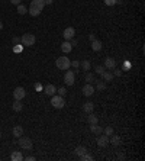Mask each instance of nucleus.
I'll use <instances>...</instances> for the list:
<instances>
[{
	"label": "nucleus",
	"instance_id": "obj_34",
	"mask_svg": "<svg viewBox=\"0 0 145 161\" xmlns=\"http://www.w3.org/2000/svg\"><path fill=\"white\" fill-rule=\"evenodd\" d=\"M71 67H74V68H79V67H80V61H79V60L71 61Z\"/></svg>",
	"mask_w": 145,
	"mask_h": 161
},
{
	"label": "nucleus",
	"instance_id": "obj_1",
	"mask_svg": "<svg viewBox=\"0 0 145 161\" xmlns=\"http://www.w3.org/2000/svg\"><path fill=\"white\" fill-rule=\"evenodd\" d=\"M55 65L58 70H68V68L71 67V61H70V58H67V57H58L55 61Z\"/></svg>",
	"mask_w": 145,
	"mask_h": 161
},
{
	"label": "nucleus",
	"instance_id": "obj_20",
	"mask_svg": "<svg viewBox=\"0 0 145 161\" xmlns=\"http://www.w3.org/2000/svg\"><path fill=\"white\" fill-rule=\"evenodd\" d=\"M93 107H94V105H93L91 102H86L84 106H83V110H84L86 113H91L93 112Z\"/></svg>",
	"mask_w": 145,
	"mask_h": 161
},
{
	"label": "nucleus",
	"instance_id": "obj_26",
	"mask_svg": "<svg viewBox=\"0 0 145 161\" xmlns=\"http://www.w3.org/2000/svg\"><path fill=\"white\" fill-rule=\"evenodd\" d=\"M17 13L19 15H25V13H28V9L25 8L23 5H17Z\"/></svg>",
	"mask_w": 145,
	"mask_h": 161
},
{
	"label": "nucleus",
	"instance_id": "obj_19",
	"mask_svg": "<svg viewBox=\"0 0 145 161\" xmlns=\"http://www.w3.org/2000/svg\"><path fill=\"white\" fill-rule=\"evenodd\" d=\"M90 129H91V132H93V134H96V135H100V134L103 132V128H100L97 123H94V125H90Z\"/></svg>",
	"mask_w": 145,
	"mask_h": 161
},
{
	"label": "nucleus",
	"instance_id": "obj_35",
	"mask_svg": "<svg viewBox=\"0 0 145 161\" xmlns=\"http://www.w3.org/2000/svg\"><path fill=\"white\" fill-rule=\"evenodd\" d=\"M113 70H115V68H113ZM113 76L119 77V76H122V71H121V70H115V71H113Z\"/></svg>",
	"mask_w": 145,
	"mask_h": 161
},
{
	"label": "nucleus",
	"instance_id": "obj_23",
	"mask_svg": "<svg viewBox=\"0 0 145 161\" xmlns=\"http://www.w3.org/2000/svg\"><path fill=\"white\" fill-rule=\"evenodd\" d=\"M74 153H76V155H77V157H81V155H83V154H86L87 153V148H86V147H77V148H76V151H74Z\"/></svg>",
	"mask_w": 145,
	"mask_h": 161
},
{
	"label": "nucleus",
	"instance_id": "obj_14",
	"mask_svg": "<svg viewBox=\"0 0 145 161\" xmlns=\"http://www.w3.org/2000/svg\"><path fill=\"white\" fill-rule=\"evenodd\" d=\"M112 138H109V142H112L113 144V147H119L121 145V137L119 135H110Z\"/></svg>",
	"mask_w": 145,
	"mask_h": 161
},
{
	"label": "nucleus",
	"instance_id": "obj_25",
	"mask_svg": "<svg viewBox=\"0 0 145 161\" xmlns=\"http://www.w3.org/2000/svg\"><path fill=\"white\" fill-rule=\"evenodd\" d=\"M86 81H87V83H90V84H93V83H94V74H93V73H87V74H86Z\"/></svg>",
	"mask_w": 145,
	"mask_h": 161
},
{
	"label": "nucleus",
	"instance_id": "obj_10",
	"mask_svg": "<svg viewBox=\"0 0 145 161\" xmlns=\"http://www.w3.org/2000/svg\"><path fill=\"white\" fill-rule=\"evenodd\" d=\"M44 93L47 94V96H54L57 93V87L54 84H47L45 86V89H44Z\"/></svg>",
	"mask_w": 145,
	"mask_h": 161
},
{
	"label": "nucleus",
	"instance_id": "obj_6",
	"mask_svg": "<svg viewBox=\"0 0 145 161\" xmlns=\"http://www.w3.org/2000/svg\"><path fill=\"white\" fill-rule=\"evenodd\" d=\"M25 96H26V91H25L23 87H16V89L13 90V97H15V100H22Z\"/></svg>",
	"mask_w": 145,
	"mask_h": 161
},
{
	"label": "nucleus",
	"instance_id": "obj_18",
	"mask_svg": "<svg viewBox=\"0 0 145 161\" xmlns=\"http://www.w3.org/2000/svg\"><path fill=\"white\" fill-rule=\"evenodd\" d=\"M13 135H15L16 138L22 137V135H23V128H22L20 125H17V126H15V128H13Z\"/></svg>",
	"mask_w": 145,
	"mask_h": 161
},
{
	"label": "nucleus",
	"instance_id": "obj_8",
	"mask_svg": "<svg viewBox=\"0 0 145 161\" xmlns=\"http://www.w3.org/2000/svg\"><path fill=\"white\" fill-rule=\"evenodd\" d=\"M83 94L87 96V97H90L91 94H94V87H93V84H90V83L84 84V87H83Z\"/></svg>",
	"mask_w": 145,
	"mask_h": 161
},
{
	"label": "nucleus",
	"instance_id": "obj_27",
	"mask_svg": "<svg viewBox=\"0 0 145 161\" xmlns=\"http://www.w3.org/2000/svg\"><path fill=\"white\" fill-rule=\"evenodd\" d=\"M80 65L83 67V70H86V71H89L90 70V61H87V60H84V61H81Z\"/></svg>",
	"mask_w": 145,
	"mask_h": 161
},
{
	"label": "nucleus",
	"instance_id": "obj_9",
	"mask_svg": "<svg viewBox=\"0 0 145 161\" xmlns=\"http://www.w3.org/2000/svg\"><path fill=\"white\" fill-rule=\"evenodd\" d=\"M97 145L100 147V148H105L109 145V137L107 135H102V137L97 138Z\"/></svg>",
	"mask_w": 145,
	"mask_h": 161
},
{
	"label": "nucleus",
	"instance_id": "obj_43",
	"mask_svg": "<svg viewBox=\"0 0 145 161\" xmlns=\"http://www.w3.org/2000/svg\"><path fill=\"white\" fill-rule=\"evenodd\" d=\"M0 138H2V132H0Z\"/></svg>",
	"mask_w": 145,
	"mask_h": 161
},
{
	"label": "nucleus",
	"instance_id": "obj_13",
	"mask_svg": "<svg viewBox=\"0 0 145 161\" xmlns=\"http://www.w3.org/2000/svg\"><path fill=\"white\" fill-rule=\"evenodd\" d=\"M10 160L12 161H22L23 160V155L20 151H13V153L10 154Z\"/></svg>",
	"mask_w": 145,
	"mask_h": 161
},
{
	"label": "nucleus",
	"instance_id": "obj_15",
	"mask_svg": "<svg viewBox=\"0 0 145 161\" xmlns=\"http://www.w3.org/2000/svg\"><path fill=\"white\" fill-rule=\"evenodd\" d=\"M102 41H99V39H94V41H91V49L93 51H100L102 49Z\"/></svg>",
	"mask_w": 145,
	"mask_h": 161
},
{
	"label": "nucleus",
	"instance_id": "obj_22",
	"mask_svg": "<svg viewBox=\"0 0 145 161\" xmlns=\"http://www.w3.org/2000/svg\"><path fill=\"white\" fill-rule=\"evenodd\" d=\"M41 12H42L41 9H38V8H33V6H31V8H29V12H28V13H29L31 16H39V15H41Z\"/></svg>",
	"mask_w": 145,
	"mask_h": 161
},
{
	"label": "nucleus",
	"instance_id": "obj_21",
	"mask_svg": "<svg viewBox=\"0 0 145 161\" xmlns=\"http://www.w3.org/2000/svg\"><path fill=\"white\" fill-rule=\"evenodd\" d=\"M87 122H89L90 125H94V123L99 122V118H97L96 115H93V112H91V113H89V116H87Z\"/></svg>",
	"mask_w": 145,
	"mask_h": 161
},
{
	"label": "nucleus",
	"instance_id": "obj_3",
	"mask_svg": "<svg viewBox=\"0 0 145 161\" xmlns=\"http://www.w3.org/2000/svg\"><path fill=\"white\" fill-rule=\"evenodd\" d=\"M20 42L23 44L25 47H32L33 44L36 42V38H35V35L31 32L25 33V35H22V38H20Z\"/></svg>",
	"mask_w": 145,
	"mask_h": 161
},
{
	"label": "nucleus",
	"instance_id": "obj_32",
	"mask_svg": "<svg viewBox=\"0 0 145 161\" xmlns=\"http://www.w3.org/2000/svg\"><path fill=\"white\" fill-rule=\"evenodd\" d=\"M103 2H105L106 6H115L118 3V0H103Z\"/></svg>",
	"mask_w": 145,
	"mask_h": 161
},
{
	"label": "nucleus",
	"instance_id": "obj_24",
	"mask_svg": "<svg viewBox=\"0 0 145 161\" xmlns=\"http://www.w3.org/2000/svg\"><path fill=\"white\" fill-rule=\"evenodd\" d=\"M102 77H103V80H105V81H110L113 79V73L106 71V70H105V73L102 74Z\"/></svg>",
	"mask_w": 145,
	"mask_h": 161
},
{
	"label": "nucleus",
	"instance_id": "obj_33",
	"mask_svg": "<svg viewBox=\"0 0 145 161\" xmlns=\"http://www.w3.org/2000/svg\"><path fill=\"white\" fill-rule=\"evenodd\" d=\"M105 70H106V68H105V67H102V65H97V67H96V73H97V74H100V76L105 73Z\"/></svg>",
	"mask_w": 145,
	"mask_h": 161
},
{
	"label": "nucleus",
	"instance_id": "obj_28",
	"mask_svg": "<svg viewBox=\"0 0 145 161\" xmlns=\"http://www.w3.org/2000/svg\"><path fill=\"white\" fill-rule=\"evenodd\" d=\"M80 160L81 161H91V160H93V155H91V154H87V153H86V154H83V155L80 157Z\"/></svg>",
	"mask_w": 145,
	"mask_h": 161
},
{
	"label": "nucleus",
	"instance_id": "obj_16",
	"mask_svg": "<svg viewBox=\"0 0 145 161\" xmlns=\"http://www.w3.org/2000/svg\"><path fill=\"white\" fill-rule=\"evenodd\" d=\"M31 6H33V8H38V9H42L45 8V3H44V0H32L31 2Z\"/></svg>",
	"mask_w": 145,
	"mask_h": 161
},
{
	"label": "nucleus",
	"instance_id": "obj_11",
	"mask_svg": "<svg viewBox=\"0 0 145 161\" xmlns=\"http://www.w3.org/2000/svg\"><path fill=\"white\" fill-rule=\"evenodd\" d=\"M116 67V61L113 60V58H110V57H107L105 60V68H107V70H113Z\"/></svg>",
	"mask_w": 145,
	"mask_h": 161
},
{
	"label": "nucleus",
	"instance_id": "obj_42",
	"mask_svg": "<svg viewBox=\"0 0 145 161\" xmlns=\"http://www.w3.org/2000/svg\"><path fill=\"white\" fill-rule=\"evenodd\" d=\"M2 29H3V23L0 22V31H2Z\"/></svg>",
	"mask_w": 145,
	"mask_h": 161
},
{
	"label": "nucleus",
	"instance_id": "obj_37",
	"mask_svg": "<svg viewBox=\"0 0 145 161\" xmlns=\"http://www.w3.org/2000/svg\"><path fill=\"white\" fill-rule=\"evenodd\" d=\"M25 160H28V161H35V157H33V155H29V157H26Z\"/></svg>",
	"mask_w": 145,
	"mask_h": 161
},
{
	"label": "nucleus",
	"instance_id": "obj_38",
	"mask_svg": "<svg viewBox=\"0 0 145 161\" xmlns=\"http://www.w3.org/2000/svg\"><path fill=\"white\" fill-rule=\"evenodd\" d=\"M10 3H13V5H20V0H10Z\"/></svg>",
	"mask_w": 145,
	"mask_h": 161
},
{
	"label": "nucleus",
	"instance_id": "obj_12",
	"mask_svg": "<svg viewBox=\"0 0 145 161\" xmlns=\"http://www.w3.org/2000/svg\"><path fill=\"white\" fill-rule=\"evenodd\" d=\"M71 49H72V45L70 44V41H65V42L61 44V51H63V52L68 54V52H71Z\"/></svg>",
	"mask_w": 145,
	"mask_h": 161
},
{
	"label": "nucleus",
	"instance_id": "obj_39",
	"mask_svg": "<svg viewBox=\"0 0 145 161\" xmlns=\"http://www.w3.org/2000/svg\"><path fill=\"white\" fill-rule=\"evenodd\" d=\"M89 39H90V42H91V41H94V39H96V36H94L93 33H90V35H89Z\"/></svg>",
	"mask_w": 145,
	"mask_h": 161
},
{
	"label": "nucleus",
	"instance_id": "obj_40",
	"mask_svg": "<svg viewBox=\"0 0 145 161\" xmlns=\"http://www.w3.org/2000/svg\"><path fill=\"white\" fill-rule=\"evenodd\" d=\"M15 47H16V48H15V51H22V47H20V45H15Z\"/></svg>",
	"mask_w": 145,
	"mask_h": 161
},
{
	"label": "nucleus",
	"instance_id": "obj_4",
	"mask_svg": "<svg viewBox=\"0 0 145 161\" xmlns=\"http://www.w3.org/2000/svg\"><path fill=\"white\" fill-rule=\"evenodd\" d=\"M19 145H20V148H23V150H32V139L31 138H28V137H19Z\"/></svg>",
	"mask_w": 145,
	"mask_h": 161
},
{
	"label": "nucleus",
	"instance_id": "obj_2",
	"mask_svg": "<svg viewBox=\"0 0 145 161\" xmlns=\"http://www.w3.org/2000/svg\"><path fill=\"white\" fill-rule=\"evenodd\" d=\"M51 105L54 106L55 109H63L65 106V99L63 96L54 94V96H51Z\"/></svg>",
	"mask_w": 145,
	"mask_h": 161
},
{
	"label": "nucleus",
	"instance_id": "obj_17",
	"mask_svg": "<svg viewBox=\"0 0 145 161\" xmlns=\"http://www.w3.org/2000/svg\"><path fill=\"white\" fill-rule=\"evenodd\" d=\"M22 107H23L22 100H15V102H13V105H12V109H13L15 112H20V110H22Z\"/></svg>",
	"mask_w": 145,
	"mask_h": 161
},
{
	"label": "nucleus",
	"instance_id": "obj_36",
	"mask_svg": "<svg viewBox=\"0 0 145 161\" xmlns=\"http://www.w3.org/2000/svg\"><path fill=\"white\" fill-rule=\"evenodd\" d=\"M19 42H20V38H19V36H15V38H13V44H19Z\"/></svg>",
	"mask_w": 145,
	"mask_h": 161
},
{
	"label": "nucleus",
	"instance_id": "obj_7",
	"mask_svg": "<svg viewBox=\"0 0 145 161\" xmlns=\"http://www.w3.org/2000/svg\"><path fill=\"white\" fill-rule=\"evenodd\" d=\"M74 35H76V29L74 28H67L64 32H63V36H64V39L65 41H70V39H72L74 38Z\"/></svg>",
	"mask_w": 145,
	"mask_h": 161
},
{
	"label": "nucleus",
	"instance_id": "obj_30",
	"mask_svg": "<svg viewBox=\"0 0 145 161\" xmlns=\"http://www.w3.org/2000/svg\"><path fill=\"white\" fill-rule=\"evenodd\" d=\"M103 131H105V135H107V137L113 135V128H112V126H106Z\"/></svg>",
	"mask_w": 145,
	"mask_h": 161
},
{
	"label": "nucleus",
	"instance_id": "obj_5",
	"mask_svg": "<svg viewBox=\"0 0 145 161\" xmlns=\"http://www.w3.org/2000/svg\"><path fill=\"white\" fill-rule=\"evenodd\" d=\"M74 74H76V73L71 71V70H65L64 81L67 86H72V84H74Z\"/></svg>",
	"mask_w": 145,
	"mask_h": 161
},
{
	"label": "nucleus",
	"instance_id": "obj_31",
	"mask_svg": "<svg viewBox=\"0 0 145 161\" xmlns=\"http://www.w3.org/2000/svg\"><path fill=\"white\" fill-rule=\"evenodd\" d=\"M57 91H58V96L65 97V94H67V90H65V87H60V89H57Z\"/></svg>",
	"mask_w": 145,
	"mask_h": 161
},
{
	"label": "nucleus",
	"instance_id": "obj_29",
	"mask_svg": "<svg viewBox=\"0 0 145 161\" xmlns=\"http://www.w3.org/2000/svg\"><path fill=\"white\" fill-rule=\"evenodd\" d=\"M96 89L97 90H105L106 89V83L105 81H96Z\"/></svg>",
	"mask_w": 145,
	"mask_h": 161
},
{
	"label": "nucleus",
	"instance_id": "obj_41",
	"mask_svg": "<svg viewBox=\"0 0 145 161\" xmlns=\"http://www.w3.org/2000/svg\"><path fill=\"white\" fill-rule=\"evenodd\" d=\"M45 5H52V0H44Z\"/></svg>",
	"mask_w": 145,
	"mask_h": 161
}]
</instances>
